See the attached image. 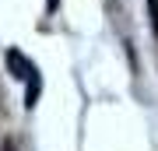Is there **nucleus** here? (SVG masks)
Instances as JSON below:
<instances>
[{
	"label": "nucleus",
	"mask_w": 158,
	"mask_h": 151,
	"mask_svg": "<svg viewBox=\"0 0 158 151\" xmlns=\"http://www.w3.org/2000/svg\"><path fill=\"white\" fill-rule=\"evenodd\" d=\"M7 67L14 70V78H21L25 84H28V91H25V109H35V102H39V91H42V78H39V70L32 67L28 56L18 53V49L7 53Z\"/></svg>",
	"instance_id": "1"
},
{
	"label": "nucleus",
	"mask_w": 158,
	"mask_h": 151,
	"mask_svg": "<svg viewBox=\"0 0 158 151\" xmlns=\"http://www.w3.org/2000/svg\"><path fill=\"white\" fill-rule=\"evenodd\" d=\"M148 14H151V32L158 35V0H148Z\"/></svg>",
	"instance_id": "2"
},
{
	"label": "nucleus",
	"mask_w": 158,
	"mask_h": 151,
	"mask_svg": "<svg viewBox=\"0 0 158 151\" xmlns=\"http://www.w3.org/2000/svg\"><path fill=\"white\" fill-rule=\"evenodd\" d=\"M56 7H60V0H46V11H49V14L56 11Z\"/></svg>",
	"instance_id": "3"
},
{
	"label": "nucleus",
	"mask_w": 158,
	"mask_h": 151,
	"mask_svg": "<svg viewBox=\"0 0 158 151\" xmlns=\"http://www.w3.org/2000/svg\"><path fill=\"white\" fill-rule=\"evenodd\" d=\"M4 151H18V148H14V144H11V141H7V144H4Z\"/></svg>",
	"instance_id": "4"
}]
</instances>
